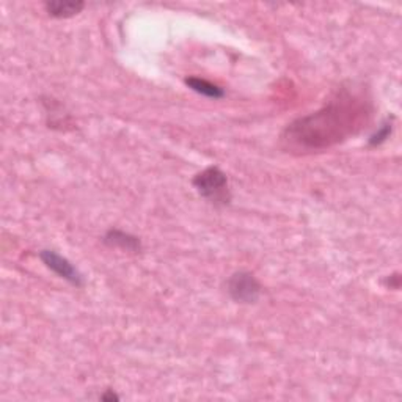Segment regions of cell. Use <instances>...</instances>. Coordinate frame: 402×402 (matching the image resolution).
I'll list each match as a JSON object with an SVG mask.
<instances>
[{
    "instance_id": "5",
    "label": "cell",
    "mask_w": 402,
    "mask_h": 402,
    "mask_svg": "<svg viewBox=\"0 0 402 402\" xmlns=\"http://www.w3.org/2000/svg\"><path fill=\"white\" fill-rule=\"evenodd\" d=\"M102 242L109 247L120 248V250H124V252H133V253L142 252L140 239H138L134 234L118 230V228H112V230H109L106 234H104Z\"/></svg>"
},
{
    "instance_id": "3",
    "label": "cell",
    "mask_w": 402,
    "mask_h": 402,
    "mask_svg": "<svg viewBox=\"0 0 402 402\" xmlns=\"http://www.w3.org/2000/svg\"><path fill=\"white\" fill-rule=\"evenodd\" d=\"M226 293L236 303L252 305L260 300L262 286L252 272L239 270V272H234L231 276H228Z\"/></svg>"
},
{
    "instance_id": "6",
    "label": "cell",
    "mask_w": 402,
    "mask_h": 402,
    "mask_svg": "<svg viewBox=\"0 0 402 402\" xmlns=\"http://www.w3.org/2000/svg\"><path fill=\"white\" fill-rule=\"evenodd\" d=\"M85 8L84 2H73V0H55V2H46L44 10L49 16L55 19H68Z\"/></svg>"
},
{
    "instance_id": "9",
    "label": "cell",
    "mask_w": 402,
    "mask_h": 402,
    "mask_svg": "<svg viewBox=\"0 0 402 402\" xmlns=\"http://www.w3.org/2000/svg\"><path fill=\"white\" fill-rule=\"evenodd\" d=\"M384 285H385L388 289H394V291L399 289V288H401V275L396 272V274H391V275L385 276Z\"/></svg>"
},
{
    "instance_id": "2",
    "label": "cell",
    "mask_w": 402,
    "mask_h": 402,
    "mask_svg": "<svg viewBox=\"0 0 402 402\" xmlns=\"http://www.w3.org/2000/svg\"><path fill=\"white\" fill-rule=\"evenodd\" d=\"M192 185L205 200L214 206H228L231 203V190L228 176L219 167L205 169L192 179Z\"/></svg>"
},
{
    "instance_id": "1",
    "label": "cell",
    "mask_w": 402,
    "mask_h": 402,
    "mask_svg": "<svg viewBox=\"0 0 402 402\" xmlns=\"http://www.w3.org/2000/svg\"><path fill=\"white\" fill-rule=\"evenodd\" d=\"M372 116V101L363 88L341 87L317 112L297 118L283 130L281 142L291 151L327 150L355 135Z\"/></svg>"
},
{
    "instance_id": "7",
    "label": "cell",
    "mask_w": 402,
    "mask_h": 402,
    "mask_svg": "<svg viewBox=\"0 0 402 402\" xmlns=\"http://www.w3.org/2000/svg\"><path fill=\"white\" fill-rule=\"evenodd\" d=\"M184 84L189 87L192 92H195L201 96H206V98H211V99L225 98V90L219 87L217 84H212V82L206 80V79L190 75V78L184 79Z\"/></svg>"
},
{
    "instance_id": "4",
    "label": "cell",
    "mask_w": 402,
    "mask_h": 402,
    "mask_svg": "<svg viewBox=\"0 0 402 402\" xmlns=\"http://www.w3.org/2000/svg\"><path fill=\"white\" fill-rule=\"evenodd\" d=\"M39 260L43 261V264L52 270L55 275H59L60 279L66 280L69 285L75 288H84L85 286V276L82 275L80 270L75 267L71 261L65 256H61L55 250H41Z\"/></svg>"
},
{
    "instance_id": "8",
    "label": "cell",
    "mask_w": 402,
    "mask_h": 402,
    "mask_svg": "<svg viewBox=\"0 0 402 402\" xmlns=\"http://www.w3.org/2000/svg\"><path fill=\"white\" fill-rule=\"evenodd\" d=\"M391 133H393V116H388L386 120L377 128L376 133L368 138V145L370 147H380V145L385 143L388 138H390Z\"/></svg>"
},
{
    "instance_id": "10",
    "label": "cell",
    "mask_w": 402,
    "mask_h": 402,
    "mask_svg": "<svg viewBox=\"0 0 402 402\" xmlns=\"http://www.w3.org/2000/svg\"><path fill=\"white\" fill-rule=\"evenodd\" d=\"M101 401L106 402H112V401H120V396L116 393H114L112 390H107L104 394H101Z\"/></svg>"
}]
</instances>
